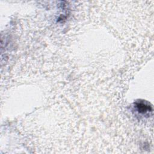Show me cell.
I'll use <instances>...</instances> for the list:
<instances>
[{
	"mask_svg": "<svg viewBox=\"0 0 154 154\" xmlns=\"http://www.w3.org/2000/svg\"><path fill=\"white\" fill-rule=\"evenodd\" d=\"M135 106L137 110L141 114H146L152 111V106L149 103L144 100L137 101L135 103Z\"/></svg>",
	"mask_w": 154,
	"mask_h": 154,
	"instance_id": "1",
	"label": "cell"
}]
</instances>
